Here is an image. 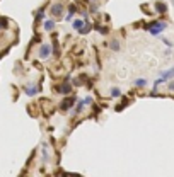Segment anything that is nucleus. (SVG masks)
I'll use <instances>...</instances> for the list:
<instances>
[{
	"instance_id": "1",
	"label": "nucleus",
	"mask_w": 174,
	"mask_h": 177,
	"mask_svg": "<svg viewBox=\"0 0 174 177\" xmlns=\"http://www.w3.org/2000/svg\"><path fill=\"white\" fill-rule=\"evenodd\" d=\"M162 29H166V24H164V22H160V21H154L150 26H148V31H150L152 36H159Z\"/></svg>"
},
{
	"instance_id": "2",
	"label": "nucleus",
	"mask_w": 174,
	"mask_h": 177,
	"mask_svg": "<svg viewBox=\"0 0 174 177\" xmlns=\"http://www.w3.org/2000/svg\"><path fill=\"white\" fill-rule=\"evenodd\" d=\"M24 90H26L27 96H36L38 92H41V85H27Z\"/></svg>"
},
{
	"instance_id": "3",
	"label": "nucleus",
	"mask_w": 174,
	"mask_h": 177,
	"mask_svg": "<svg viewBox=\"0 0 174 177\" xmlns=\"http://www.w3.org/2000/svg\"><path fill=\"white\" fill-rule=\"evenodd\" d=\"M51 14L55 15V17H62V14H63V5L62 4H55L51 7Z\"/></svg>"
},
{
	"instance_id": "4",
	"label": "nucleus",
	"mask_w": 174,
	"mask_h": 177,
	"mask_svg": "<svg viewBox=\"0 0 174 177\" xmlns=\"http://www.w3.org/2000/svg\"><path fill=\"white\" fill-rule=\"evenodd\" d=\"M50 53H51V46H48V44H43L39 49V56L41 58H48Z\"/></svg>"
},
{
	"instance_id": "5",
	"label": "nucleus",
	"mask_w": 174,
	"mask_h": 177,
	"mask_svg": "<svg viewBox=\"0 0 174 177\" xmlns=\"http://www.w3.org/2000/svg\"><path fill=\"white\" fill-rule=\"evenodd\" d=\"M70 90H72V87H70V84H65L63 85H60V87H56V92H60V94H70Z\"/></svg>"
},
{
	"instance_id": "6",
	"label": "nucleus",
	"mask_w": 174,
	"mask_h": 177,
	"mask_svg": "<svg viewBox=\"0 0 174 177\" xmlns=\"http://www.w3.org/2000/svg\"><path fill=\"white\" fill-rule=\"evenodd\" d=\"M156 10L159 12V14H166V12H167V5L164 4V2H156Z\"/></svg>"
},
{
	"instance_id": "7",
	"label": "nucleus",
	"mask_w": 174,
	"mask_h": 177,
	"mask_svg": "<svg viewBox=\"0 0 174 177\" xmlns=\"http://www.w3.org/2000/svg\"><path fill=\"white\" fill-rule=\"evenodd\" d=\"M74 97H70V99H65V100H63V104H62V109L63 111H65V109H70V107L72 106H74Z\"/></svg>"
},
{
	"instance_id": "8",
	"label": "nucleus",
	"mask_w": 174,
	"mask_h": 177,
	"mask_svg": "<svg viewBox=\"0 0 174 177\" xmlns=\"http://www.w3.org/2000/svg\"><path fill=\"white\" fill-rule=\"evenodd\" d=\"M109 48H111L113 51H118V49H119V41H118V39H111V43H109Z\"/></svg>"
},
{
	"instance_id": "9",
	"label": "nucleus",
	"mask_w": 174,
	"mask_h": 177,
	"mask_svg": "<svg viewBox=\"0 0 174 177\" xmlns=\"http://www.w3.org/2000/svg\"><path fill=\"white\" fill-rule=\"evenodd\" d=\"M89 31H91V24H89V22H85L84 26H82L80 29H79V33H80V34H87Z\"/></svg>"
},
{
	"instance_id": "10",
	"label": "nucleus",
	"mask_w": 174,
	"mask_h": 177,
	"mask_svg": "<svg viewBox=\"0 0 174 177\" xmlns=\"http://www.w3.org/2000/svg\"><path fill=\"white\" fill-rule=\"evenodd\" d=\"M85 22H87V21H80V19H77V21H74V27L79 31V29H80V27L85 24Z\"/></svg>"
},
{
	"instance_id": "11",
	"label": "nucleus",
	"mask_w": 174,
	"mask_h": 177,
	"mask_svg": "<svg viewBox=\"0 0 174 177\" xmlns=\"http://www.w3.org/2000/svg\"><path fill=\"white\" fill-rule=\"evenodd\" d=\"M53 27H55V22H53V21H46L45 22V29L46 31H51Z\"/></svg>"
},
{
	"instance_id": "12",
	"label": "nucleus",
	"mask_w": 174,
	"mask_h": 177,
	"mask_svg": "<svg viewBox=\"0 0 174 177\" xmlns=\"http://www.w3.org/2000/svg\"><path fill=\"white\" fill-rule=\"evenodd\" d=\"M145 84H147V82H145L144 78H140V80H135V85H137V87H145Z\"/></svg>"
},
{
	"instance_id": "13",
	"label": "nucleus",
	"mask_w": 174,
	"mask_h": 177,
	"mask_svg": "<svg viewBox=\"0 0 174 177\" xmlns=\"http://www.w3.org/2000/svg\"><path fill=\"white\" fill-rule=\"evenodd\" d=\"M119 94H121V92H119L118 88H113V90H111V96H113V97H118Z\"/></svg>"
},
{
	"instance_id": "14",
	"label": "nucleus",
	"mask_w": 174,
	"mask_h": 177,
	"mask_svg": "<svg viewBox=\"0 0 174 177\" xmlns=\"http://www.w3.org/2000/svg\"><path fill=\"white\" fill-rule=\"evenodd\" d=\"M7 26V19H0V27H5Z\"/></svg>"
},
{
	"instance_id": "15",
	"label": "nucleus",
	"mask_w": 174,
	"mask_h": 177,
	"mask_svg": "<svg viewBox=\"0 0 174 177\" xmlns=\"http://www.w3.org/2000/svg\"><path fill=\"white\" fill-rule=\"evenodd\" d=\"M169 90H174V82H171V84H169Z\"/></svg>"
}]
</instances>
